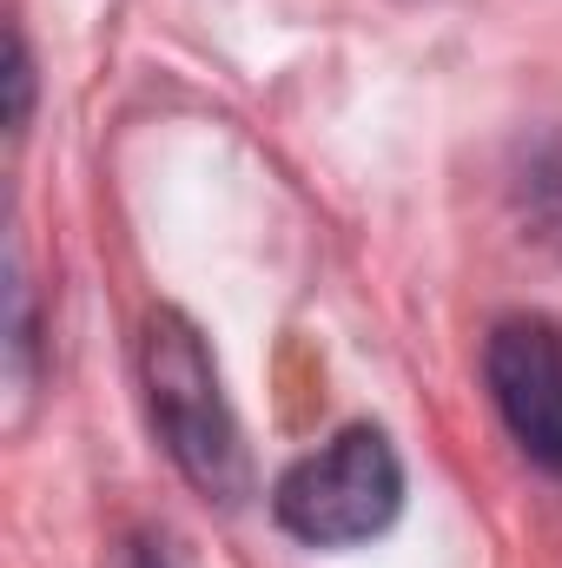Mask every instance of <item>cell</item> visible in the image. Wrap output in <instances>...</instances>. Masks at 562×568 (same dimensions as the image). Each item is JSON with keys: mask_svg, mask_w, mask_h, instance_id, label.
Returning a JSON list of instances; mask_svg holds the SVG:
<instances>
[{"mask_svg": "<svg viewBox=\"0 0 562 568\" xmlns=\"http://www.w3.org/2000/svg\"><path fill=\"white\" fill-rule=\"evenodd\" d=\"M140 371H145L152 424L165 436L172 463L185 469V483L199 496H212V503H239L245 483H252V469H245V443H239V424L225 410L219 364H212L205 337L179 311H159L145 324Z\"/></svg>", "mask_w": 562, "mask_h": 568, "instance_id": "1", "label": "cell"}, {"mask_svg": "<svg viewBox=\"0 0 562 568\" xmlns=\"http://www.w3.org/2000/svg\"><path fill=\"white\" fill-rule=\"evenodd\" d=\"M398 509H404V463H398L391 436L371 424L331 436L318 456L291 463L272 489L279 529L311 542V549L371 542L398 523Z\"/></svg>", "mask_w": 562, "mask_h": 568, "instance_id": "2", "label": "cell"}, {"mask_svg": "<svg viewBox=\"0 0 562 568\" xmlns=\"http://www.w3.org/2000/svg\"><path fill=\"white\" fill-rule=\"evenodd\" d=\"M490 397L530 463L562 469V331L550 317H503L483 351Z\"/></svg>", "mask_w": 562, "mask_h": 568, "instance_id": "3", "label": "cell"}, {"mask_svg": "<svg viewBox=\"0 0 562 568\" xmlns=\"http://www.w3.org/2000/svg\"><path fill=\"white\" fill-rule=\"evenodd\" d=\"M133 568H172V562H165V556H159V549H152V542H145L140 556H133Z\"/></svg>", "mask_w": 562, "mask_h": 568, "instance_id": "4", "label": "cell"}]
</instances>
